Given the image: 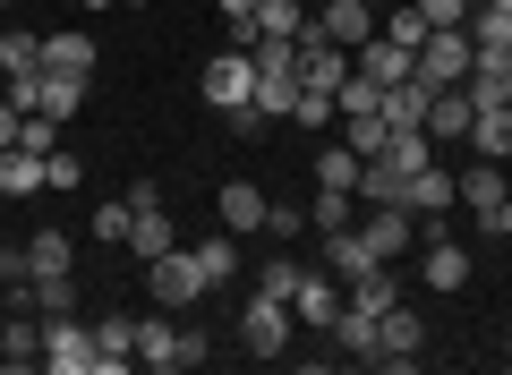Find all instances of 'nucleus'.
<instances>
[{"label":"nucleus","instance_id":"obj_1","mask_svg":"<svg viewBox=\"0 0 512 375\" xmlns=\"http://www.w3.org/2000/svg\"><path fill=\"white\" fill-rule=\"evenodd\" d=\"M376 358H384L393 375H410V367L427 358V316H419L410 299H393V307L376 316Z\"/></svg>","mask_w":512,"mask_h":375},{"label":"nucleus","instance_id":"obj_2","mask_svg":"<svg viewBox=\"0 0 512 375\" xmlns=\"http://www.w3.org/2000/svg\"><path fill=\"white\" fill-rule=\"evenodd\" d=\"M367 35H376V0H325L299 26V43H342V52H359Z\"/></svg>","mask_w":512,"mask_h":375},{"label":"nucleus","instance_id":"obj_3","mask_svg":"<svg viewBox=\"0 0 512 375\" xmlns=\"http://www.w3.org/2000/svg\"><path fill=\"white\" fill-rule=\"evenodd\" d=\"M137 367H146V375H180L188 367V324L171 316V307L137 316Z\"/></svg>","mask_w":512,"mask_h":375},{"label":"nucleus","instance_id":"obj_4","mask_svg":"<svg viewBox=\"0 0 512 375\" xmlns=\"http://www.w3.org/2000/svg\"><path fill=\"white\" fill-rule=\"evenodd\" d=\"M43 375H94V324L86 316H43Z\"/></svg>","mask_w":512,"mask_h":375},{"label":"nucleus","instance_id":"obj_5","mask_svg":"<svg viewBox=\"0 0 512 375\" xmlns=\"http://www.w3.org/2000/svg\"><path fill=\"white\" fill-rule=\"evenodd\" d=\"M197 94H205L214 111H239V103H256V60L239 52V43H231V52H214V60L197 69Z\"/></svg>","mask_w":512,"mask_h":375},{"label":"nucleus","instance_id":"obj_6","mask_svg":"<svg viewBox=\"0 0 512 375\" xmlns=\"http://www.w3.org/2000/svg\"><path fill=\"white\" fill-rule=\"evenodd\" d=\"M146 299H154V307H171V316H180L188 299H205V273H197V256H188V248H163V256L146 265Z\"/></svg>","mask_w":512,"mask_h":375},{"label":"nucleus","instance_id":"obj_7","mask_svg":"<svg viewBox=\"0 0 512 375\" xmlns=\"http://www.w3.org/2000/svg\"><path fill=\"white\" fill-rule=\"evenodd\" d=\"M291 299H274V290H256V299H248V316H239V341H248V350L256 358H282V350H291Z\"/></svg>","mask_w":512,"mask_h":375},{"label":"nucleus","instance_id":"obj_8","mask_svg":"<svg viewBox=\"0 0 512 375\" xmlns=\"http://www.w3.org/2000/svg\"><path fill=\"white\" fill-rule=\"evenodd\" d=\"M470 35H461V26H427V43H419V77L427 86H461V77H470Z\"/></svg>","mask_w":512,"mask_h":375},{"label":"nucleus","instance_id":"obj_9","mask_svg":"<svg viewBox=\"0 0 512 375\" xmlns=\"http://www.w3.org/2000/svg\"><path fill=\"white\" fill-rule=\"evenodd\" d=\"M359 239H367V256H376V265H393L402 248H419V214H410V205H367Z\"/></svg>","mask_w":512,"mask_h":375},{"label":"nucleus","instance_id":"obj_10","mask_svg":"<svg viewBox=\"0 0 512 375\" xmlns=\"http://www.w3.org/2000/svg\"><path fill=\"white\" fill-rule=\"evenodd\" d=\"M393 205H410L419 222H444L453 214V162H419V171H402V197Z\"/></svg>","mask_w":512,"mask_h":375},{"label":"nucleus","instance_id":"obj_11","mask_svg":"<svg viewBox=\"0 0 512 375\" xmlns=\"http://www.w3.org/2000/svg\"><path fill=\"white\" fill-rule=\"evenodd\" d=\"M504 197H512L504 162H487V154H478V162H461V171H453V205H470L478 222H487V214H495V205H504Z\"/></svg>","mask_w":512,"mask_h":375},{"label":"nucleus","instance_id":"obj_12","mask_svg":"<svg viewBox=\"0 0 512 375\" xmlns=\"http://www.w3.org/2000/svg\"><path fill=\"white\" fill-rule=\"evenodd\" d=\"M0 358H9L0 375H43V316H35V307H9V324H0Z\"/></svg>","mask_w":512,"mask_h":375},{"label":"nucleus","instance_id":"obj_13","mask_svg":"<svg viewBox=\"0 0 512 375\" xmlns=\"http://www.w3.org/2000/svg\"><path fill=\"white\" fill-rule=\"evenodd\" d=\"M342 299H350V290H342V282H333V273H325V265H316V273H308V265H299V290H291V316H299V324H308V333H325V324H333V316H342Z\"/></svg>","mask_w":512,"mask_h":375},{"label":"nucleus","instance_id":"obj_14","mask_svg":"<svg viewBox=\"0 0 512 375\" xmlns=\"http://www.w3.org/2000/svg\"><path fill=\"white\" fill-rule=\"evenodd\" d=\"M419 239H427V290H436V299H444V290H461V282H470V248H461V239L453 231H436V222H419Z\"/></svg>","mask_w":512,"mask_h":375},{"label":"nucleus","instance_id":"obj_15","mask_svg":"<svg viewBox=\"0 0 512 375\" xmlns=\"http://www.w3.org/2000/svg\"><path fill=\"white\" fill-rule=\"evenodd\" d=\"M86 324H94V375L137 367V316H86Z\"/></svg>","mask_w":512,"mask_h":375},{"label":"nucleus","instance_id":"obj_16","mask_svg":"<svg viewBox=\"0 0 512 375\" xmlns=\"http://www.w3.org/2000/svg\"><path fill=\"white\" fill-rule=\"evenodd\" d=\"M350 69H359V77H376V86H402V77H419V52H402L393 35H367L359 52H350Z\"/></svg>","mask_w":512,"mask_h":375},{"label":"nucleus","instance_id":"obj_17","mask_svg":"<svg viewBox=\"0 0 512 375\" xmlns=\"http://www.w3.org/2000/svg\"><path fill=\"white\" fill-rule=\"evenodd\" d=\"M470 111H478V103H470V86H436V103H427V120H419V128H427L436 145H470Z\"/></svg>","mask_w":512,"mask_h":375},{"label":"nucleus","instance_id":"obj_18","mask_svg":"<svg viewBox=\"0 0 512 375\" xmlns=\"http://www.w3.org/2000/svg\"><path fill=\"white\" fill-rule=\"evenodd\" d=\"M214 214H222V231H265V214H274V197L256 188V179H231L214 197Z\"/></svg>","mask_w":512,"mask_h":375},{"label":"nucleus","instance_id":"obj_19","mask_svg":"<svg viewBox=\"0 0 512 375\" xmlns=\"http://www.w3.org/2000/svg\"><path fill=\"white\" fill-rule=\"evenodd\" d=\"M342 77H350L342 43H299V86H308V94H342Z\"/></svg>","mask_w":512,"mask_h":375},{"label":"nucleus","instance_id":"obj_20","mask_svg":"<svg viewBox=\"0 0 512 375\" xmlns=\"http://www.w3.org/2000/svg\"><path fill=\"white\" fill-rule=\"evenodd\" d=\"M43 69L94 77V35H86V26H52V35H43Z\"/></svg>","mask_w":512,"mask_h":375},{"label":"nucleus","instance_id":"obj_21","mask_svg":"<svg viewBox=\"0 0 512 375\" xmlns=\"http://www.w3.org/2000/svg\"><path fill=\"white\" fill-rule=\"evenodd\" d=\"M26 273H35V282H69L77 273V239L69 231H35L26 239Z\"/></svg>","mask_w":512,"mask_h":375},{"label":"nucleus","instance_id":"obj_22","mask_svg":"<svg viewBox=\"0 0 512 375\" xmlns=\"http://www.w3.org/2000/svg\"><path fill=\"white\" fill-rule=\"evenodd\" d=\"M325 239V273L333 282H359L367 265H376V256H367V239H359V222H342V231H316Z\"/></svg>","mask_w":512,"mask_h":375},{"label":"nucleus","instance_id":"obj_23","mask_svg":"<svg viewBox=\"0 0 512 375\" xmlns=\"http://www.w3.org/2000/svg\"><path fill=\"white\" fill-rule=\"evenodd\" d=\"M470 154H487V162H512V103H487V111H470Z\"/></svg>","mask_w":512,"mask_h":375},{"label":"nucleus","instance_id":"obj_24","mask_svg":"<svg viewBox=\"0 0 512 375\" xmlns=\"http://www.w3.org/2000/svg\"><path fill=\"white\" fill-rule=\"evenodd\" d=\"M427 103H436V86H427V77H402V86H384V128H419L427 120Z\"/></svg>","mask_w":512,"mask_h":375},{"label":"nucleus","instance_id":"obj_25","mask_svg":"<svg viewBox=\"0 0 512 375\" xmlns=\"http://www.w3.org/2000/svg\"><path fill=\"white\" fill-rule=\"evenodd\" d=\"M188 256H197L205 290H222V282H231V273H239V231H205V239H197V248H188Z\"/></svg>","mask_w":512,"mask_h":375},{"label":"nucleus","instance_id":"obj_26","mask_svg":"<svg viewBox=\"0 0 512 375\" xmlns=\"http://www.w3.org/2000/svg\"><path fill=\"white\" fill-rule=\"evenodd\" d=\"M333 128H342V145H350L359 162H376V154H384V137H393V128H384V111H342Z\"/></svg>","mask_w":512,"mask_h":375},{"label":"nucleus","instance_id":"obj_27","mask_svg":"<svg viewBox=\"0 0 512 375\" xmlns=\"http://www.w3.org/2000/svg\"><path fill=\"white\" fill-rule=\"evenodd\" d=\"M342 290H350V307H367V316H384V307L402 299V282H393V265H367L359 282H342Z\"/></svg>","mask_w":512,"mask_h":375},{"label":"nucleus","instance_id":"obj_28","mask_svg":"<svg viewBox=\"0 0 512 375\" xmlns=\"http://www.w3.org/2000/svg\"><path fill=\"white\" fill-rule=\"evenodd\" d=\"M35 188H43V154L9 145V154H0V197H35Z\"/></svg>","mask_w":512,"mask_h":375},{"label":"nucleus","instance_id":"obj_29","mask_svg":"<svg viewBox=\"0 0 512 375\" xmlns=\"http://www.w3.org/2000/svg\"><path fill=\"white\" fill-rule=\"evenodd\" d=\"M43 69V35L18 26V35H0V77H35Z\"/></svg>","mask_w":512,"mask_h":375},{"label":"nucleus","instance_id":"obj_30","mask_svg":"<svg viewBox=\"0 0 512 375\" xmlns=\"http://www.w3.org/2000/svg\"><path fill=\"white\" fill-rule=\"evenodd\" d=\"M384 162H393V171H419V162H436V137H427V128H393V137H384Z\"/></svg>","mask_w":512,"mask_h":375},{"label":"nucleus","instance_id":"obj_31","mask_svg":"<svg viewBox=\"0 0 512 375\" xmlns=\"http://www.w3.org/2000/svg\"><path fill=\"white\" fill-rule=\"evenodd\" d=\"M359 171L367 162L350 154V145H325V154H316V188H350V197H359Z\"/></svg>","mask_w":512,"mask_h":375},{"label":"nucleus","instance_id":"obj_32","mask_svg":"<svg viewBox=\"0 0 512 375\" xmlns=\"http://www.w3.org/2000/svg\"><path fill=\"white\" fill-rule=\"evenodd\" d=\"M77 103H86V77L43 69V103H35V111H52V120H77Z\"/></svg>","mask_w":512,"mask_h":375},{"label":"nucleus","instance_id":"obj_33","mask_svg":"<svg viewBox=\"0 0 512 375\" xmlns=\"http://www.w3.org/2000/svg\"><path fill=\"white\" fill-rule=\"evenodd\" d=\"M350 214H359V197H350V188H316V205H308V231H342Z\"/></svg>","mask_w":512,"mask_h":375},{"label":"nucleus","instance_id":"obj_34","mask_svg":"<svg viewBox=\"0 0 512 375\" xmlns=\"http://www.w3.org/2000/svg\"><path fill=\"white\" fill-rule=\"evenodd\" d=\"M308 26V0H256V35H299Z\"/></svg>","mask_w":512,"mask_h":375},{"label":"nucleus","instance_id":"obj_35","mask_svg":"<svg viewBox=\"0 0 512 375\" xmlns=\"http://www.w3.org/2000/svg\"><path fill=\"white\" fill-rule=\"evenodd\" d=\"M333 120H342V103H333V94H308V86H299V103H291V128H308V137H325Z\"/></svg>","mask_w":512,"mask_h":375},{"label":"nucleus","instance_id":"obj_36","mask_svg":"<svg viewBox=\"0 0 512 375\" xmlns=\"http://www.w3.org/2000/svg\"><path fill=\"white\" fill-rule=\"evenodd\" d=\"M128 222H137V205H128V197H103L86 231H94V239H111V248H128Z\"/></svg>","mask_w":512,"mask_h":375},{"label":"nucleus","instance_id":"obj_37","mask_svg":"<svg viewBox=\"0 0 512 375\" xmlns=\"http://www.w3.org/2000/svg\"><path fill=\"white\" fill-rule=\"evenodd\" d=\"M291 103H299V77H256V111L265 120H291Z\"/></svg>","mask_w":512,"mask_h":375},{"label":"nucleus","instance_id":"obj_38","mask_svg":"<svg viewBox=\"0 0 512 375\" xmlns=\"http://www.w3.org/2000/svg\"><path fill=\"white\" fill-rule=\"evenodd\" d=\"M376 35H393L402 52H419V43H427V18H419V0H410V9H393V18H376Z\"/></svg>","mask_w":512,"mask_h":375},{"label":"nucleus","instance_id":"obj_39","mask_svg":"<svg viewBox=\"0 0 512 375\" xmlns=\"http://www.w3.org/2000/svg\"><path fill=\"white\" fill-rule=\"evenodd\" d=\"M77 179H86V162H77V154H60V145H52V154H43V188H77Z\"/></svg>","mask_w":512,"mask_h":375},{"label":"nucleus","instance_id":"obj_40","mask_svg":"<svg viewBox=\"0 0 512 375\" xmlns=\"http://www.w3.org/2000/svg\"><path fill=\"white\" fill-rule=\"evenodd\" d=\"M470 9H478V0H419V18H427V26H461Z\"/></svg>","mask_w":512,"mask_h":375},{"label":"nucleus","instance_id":"obj_41","mask_svg":"<svg viewBox=\"0 0 512 375\" xmlns=\"http://www.w3.org/2000/svg\"><path fill=\"white\" fill-rule=\"evenodd\" d=\"M265 231H274V239H308V214H299V205H274V214H265Z\"/></svg>","mask_w":512,"mask_h":375},{"label":"nucleus","instance_id":"obj_42","mask_svg":"<svg viewBox=\"0 0 512 375\" xmlns=\"http://www.w3.org/2000/svg\"><path fill=\"white\" fill-rule=\"evenodd\" d=\"M222 120H231V137H265V128H274V120H265V111H256V103H239V111H222Z\"/></svg>","mask_w":512,"mask_h":375},{"label":"nucleus","instance_id":"obj_43","mask_svg":"<svg viewBox=\"0 0 512 375\" xmlns=\"http://www.w3.org/2000/svg\"><path fill=\"white\" fill-rule=\"evenodd\" d=\"M256 290H274V299H291V290H299V265H265V273H256Z\"/></svg>","mask_w":512,"mask_h":375},{"label":"nucleus","instance_id":"obj_44","mask_svg":"<svg viewBox=\"0 0 512 375\" xmlns=\"http://www.w3.org/2000/svg\"><path fill=\"white\" fill-rule=\"evenodd\" d=\"M9 282H35V273H26V248H0V290Z\"/></svg>","mask_w":512,"mask_h":375},{"label":"nucleus","instance_id":"obj_45","mask_svg":"<svg viewBox=\"0 0 512 375\" xmlns=\"http://www.w3.org/2000/svg\"><path fill=\"white\" fill-rule=\"evenodd\" d=\"M18 120H26V111L9 103V94H0V154H9V145H18Z\"/></svg>","mask_w":512,"mask_h":375},{"label":"nucleus","instance_id":"obj_46","mask_svg":"<svg viewBox=\"0 0 512 375\" xmlns=\"http://www.w3.org/2000/svg\"><path fill=\"white\" fill-rule=\"evenodd\" d=\"M478 231H495V239H512V197H504V205H495V214H487V222H478Z\"/></svg>","mask_w":512,"mask_h":375},{"label":"nucleus","instance_id":"obj_47","mask_svg":"<svg viewBox=\"0 0 512 375\" xmlns=\"http://www.w3.org/2000/svg\"><path fill=\"white\" fill-rule=\"evenodd\" d=\"M120 9H146V0H120Z\"/></svg>","mask_w":512,"mask_h":375},{"label":"nucleus","instance_id":"obj_48","mask_svg":"<svg viewBox=\"0 0 512 375\" xmlns=\"http://www.w3.org/2000/svg\"><path fill=\"white\" fill-rule=\"evenodd\" d=\"M86 9H111V0H86Z\"/></svg>","mask_w":512,"mask_h":375},{"label":"nucleus","instance_id":"obj_49","mask_svg":"<svg viewBox=\"0 0 512 375\" xmlns=\"http://www.w3.org/2000/svg\"><path fill=\"white\" fill-rule=\"evenodd\" d=\"M487 9H512V0H487Z\"/></svg>","mask_w":512,"mask_h":375},{"label":"nucleus","instance_id":"obj_50","mask_svg":"<svg viewBox=\"0 0 512 375\" xmlns=\"http://www.w3.org/2000/svg\"><path fill=\"white\" fill-rule=\"evenodd\" d=\"M504 367H512V341H504Z\"/></svg>","mask_w":512,"mask_h":375},{"label":"nucleus","instance_id":"obj_51","mask_svg":"<svg viewBox=\"0 0 512 375\" xmlns=\"http://www.w3.org/2000/svg\"><path fill=\"white\" fill-rule=\"evenodd\" d=\"M308 9H325V0H308Z\"/></svg>","mask_w":512,"mask_h":375},{"label":"nucleus","instance_id":"obj_52","mask_svg":"<svg viewBox=\"0 0 512 375\" xmlns=\"http://www.w3.org/2000/svg\"><path fill=\"white\" fill-rule=\"evenodd\" d=\"M0 9H9V0H0Z\"/></svg>","mask_w":512,"mask_h":375},{"label":"nucleus","instance_id":"obj_53","mask_svg":"<svg viewBox=\"0 0 512 375\" xmlns=\"http://www.w3.org/2000/svg\"><path fill=\"white\" fill-rule=\"evenodd\" d=\"M0 367H9V358H0Z\"/></svg>","mask_w":512,"mask_h":375}]
</instances>
